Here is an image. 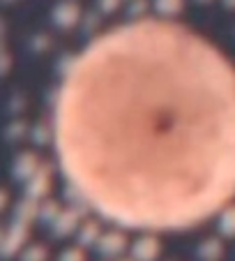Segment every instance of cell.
I'll use <instances>...</instances> for the list:
<instances>
[{"label":"cell","instance_id":"6da1fadb","mask_svg":"<svg viewBox=\"0 0 235 261\" xmlns=\"http://www.w3.org/2000/svg\"><path fill=\"white\" fill-rule=\"evenodd\" d=\"M53 127L72 188L123 227L180 229L235 192V69L182 25L97 37L65 74Z\"/></svg>","mask_w":235,"mask_h":261}]
</instances>
